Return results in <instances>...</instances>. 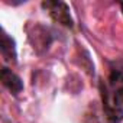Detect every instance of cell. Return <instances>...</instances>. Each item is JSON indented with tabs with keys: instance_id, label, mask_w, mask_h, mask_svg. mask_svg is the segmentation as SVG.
<instances>
[{
	"instance_id": "cell-1",
	"label": "cell",
	"mask_w": 123,
	"mask_h": 123,
	"mask_svg": "<svg viewBox=\"0 0 123 123\" xmlns=\"http://www.w3.org/2000/svg\"><path fill=\"white\" fill-rule=\"evenodd\" d=\"M42 6L46 10H49L51 16L56 22L73 28V18H71L70 9L65 3H62V2H45V3H42Z\"/></svg>"
},
{
	"instance_id": "cell-2",
	"label": "cell",
	"mask_w": 123,
	"mask_h": 123,
	"mask_svg": "<svg viewBox=\"0 0 123 123\" xmlns=\"http://www.w3.org/2000/svg\"><path fill=\"white\" fill-rule=\"evenodd\" d=\"M2 83L3 86L12 93V94H19L23 90V83L20 80L19 75H16L12 70H9L7 67L2 68Z\"/></svg>"
},
{
	"instance_id": "cell-3",
	"label": "cell",
	"mask_w": 123,
	"mask_h": 123,
	"mask_svg": "<svg viewBox=\"0 0 123 123\" xmlns=\"http://www.w3.org/2000/svg\"><path fill=\"white\" fill-rule=\"evenodd\" d=\"M2 55L7 61H16V46H15V41L6 32H3V35H2Z\"/></svg>"
},
{
	"instance_id": "cell-4",
	"label": "cell",
	"mask_w": 123,
	"mask_h": 123,
	"mask_svg": "<svg viewBox=\"0 0 123 123\" xmlns=\"http://www.w3.org/2000/svg\"><path fill=\"white\" fill-rule=\"evenodd\" d=\"M120 7H122V10H123V3H120Z\"/></svg>"
}]
</instances>
